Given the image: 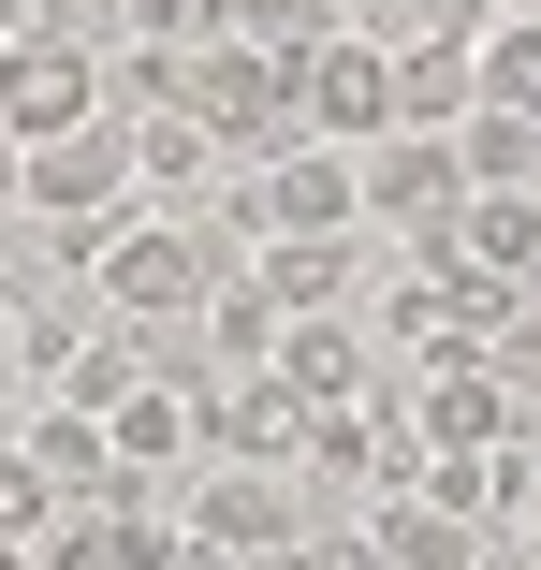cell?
Masks as SVG:
<instances>
[{"label":"cell","instance_id":"obj_5","mask_svg":"<svg viewBox=\"0 0 541 570\" xmlns=\"http://www.w3.org/2000/svg\"><path fill=\"white\" fill-rule=\"evenodd\" d=\"M352 176H366V249H381V235H395V249H424V235L469 205L454 132H381V147H352Z\"/></svg>","mask_w":541,"mask_h":570},{"label":"cell","instance_id":"obj_16","mask_svg":"<svg viewBox=\"0 0 541 570\" xmlns=\"http://www.w3.org/2000/svg\"><path fill=\"white\" fill-rule=\"evenodd\" d=\"M469 102L483 118H541V16H483L469 30Z\"/></svg>","mask_w":541,"mask_h":570},{"label":"cell","instance_id":"obj_6","mask_svg":"<svg viewBox=\"0 0 541 570\" xmlns=\"http://www.w3.org/2000/svg\"><path fill=\"white\" fill-rule=\"evenodd\" d=\"M293 118H307L322 147H381V132H395V73H381V45H366V30H322V45L293 59Z\"/></svg>","mask_w":541,"mask_h":570},{"label":"cell","instance_id":"obj_17","mask_svg":"<svg viewBox=\"0 0 541 570\" xmlns=\"http://www.w3.org/2000/svg\"><path fill=\"white\" fill-rule=\"evenodd\" d=\"M205 176H220V147H205L176 102H161V118H132V205H176V190H205Z\"/></svg>","mask_w":541,"mask_h":570},{"label":"cell","instance_id":"obj_2","mask_svg":"<svg viewBox=\"0 0 541 570\" xmlns=\"http://www.w3.org/2000/svg\"><path fill=\"white\" fill-rule=\"evenodd\" d=\"M176 118L220 147V161H278L307 118H293V59H264V45H190V88H176Z\"/></svg>","mask_w":541,"mask_h":570},{"label":"cell","instance_id":"obj_1","mask_svg":"<svg viewBox=\"0 0 541 570\" xmlns=\"http://www.w3.org/2000/svg\"><path fill=\"white\" fill-rule=\"evenodd\" d=\"M205 278H220V249H205V219H161V205H118L88 235V307L102 322H190L205 307Z\"/></svg>","mask_w":541,"mask_h":570},{"label":"cell","instance_id":"obj_18","mask_svg":"<svg viewBox=\"0 0 541 570\" xmlns=\"http://www.w3.org/2000/svg\"><path fill=\"white\" fill-rule=\"evenodd\" d=\"M454 176L469 190H541V118H483V102H469V118H454Z\"/></svg>","mask_w":541,"mask_h":570},{"label":"cell","instance_id":"obj_4","mask_svg":"<svg viewBox=\"0 0 541 570\" xmlns=\"http://www.w3.org/2000/svg\"><path fill=\"white\" fill-rule=\"evenodd\" d=\"M16 205L30 219H118L132 205V118H73L16 147Z\"/></svg>","mask_w":541,"mask_h":570},{"label":"cell","instance_id":"obj_19","mask_svg":"<svg viewBox=\"0 0 541 570\" xmlns=\"http://www.w3.org/2000/svg\"><path fill=\"white\" fill-rule=\"evenodd\" d=\"M264 352H278V307H264L249 264H220L205 278V366H264Z\"/></svg>","mask_w":541,"mask_h":570},{"label":"cell","instance_id":"obj_9","mask_svg":"<svg viewBox=\"0 0 541 570\" xmlns=\"http://www.w3.org/2000/svg\"><path fill=\"white\" fill-rule=\"evenodd\" d=\"M410 264H440V278H527L541 264V190H469Z\"/></svg>","mask_w":541,"mask_h":570},{"label":"cell","instance_id":"obj_15","mask_svg":"<svg viewBox=\"0 0 541 570\" xmlns=\"http://www.w3.org/2000/svg\"><path fill=\"white\" fill-rule=\"evenodd\" d=\"M16 453H30V469L59 483V512L118 483V453H102V410H59V395H30V410H16Z\"/></svg>","mask_w":541,"mask_h":570},{"label":"cell","instance_id":"obj_14","mask_svg":"<svg viewBox=\"0 0 541 570\" xmlns=\"http://www.w3.org/2000/svg\"><path fill=\"white\" fill-rule=\"evenodd\" d=\"M366 556H381V570H483V527L395 483V498H366Z\"/></svg>","mask_w":541,"mask_h":570},{"label":"cell","instance_id":"obj_20","mask_svg":"<svg viewBox=\"0 0 541 570\" xmlns=\"http://www.w3.org/2000/svg\"><path fill=\"white\" fill-rule=\"evenodd\" d=\"M45 512H59V483L30 469V453H16V439H0V541H16V556H30V541H45Z\"/></svg>","mask_w":541,"mask_h":570},{"label":"cell","instance_id":"obj_21","mask_svg":"<svg viewBox=\"0 0 541 570\" xmlns=\"http://www.w3.org/2000/svg\"><path fill=\"white\" fill-rule=\"evenodd\" d=\"M132 45H220V0H132Z\"/></svg>","mask_w":541,"mask_h":570},{"label":"cell","instance_id":"obj_7","mask_svg":"<svg viewBox=\"0 0 541 570\" xmlns=\"http://www.w3.org/2000/svg\"><path fill=\"white\" fill-rule=\"evenodd\" d=\"M73 118H102V59L73 30H16V45H0V147L73 132Z\"/></svg>","mask_w":541,"mask_h":570},{"label":"cell","instance_id":"obj_23","mask_svg":"<svg viewBox=\"0 0 541 570\" xmlns=\"http://www.w3.org/2000/svg\"><path fill=\"white\" fill-rule=\"evenodd\" d=\"M498 16H541V0H498Z\"/></svg>","mask_w":541,"mask_h":570},{"label":"cell","instance_id":"obj_10","mask_svg":"<svg viewBox=\"0 0 541 570\" xmlns=\"http://www.w3.org/2000/svg\"><path fill=\"white\" fill-rule=\"evenodd\" d=\"M410 439H424V453H498V439H527V410H512L483 366H424V381H410Z\"/></svg>","mask_w":541,"mask_h":570},{"label":"cell","instance_id":"obj_12","mask_svg":"<svg viewBox=\"0 0 541 570\" xmlns=\"http://www.w3.org/2000/svg\"><path fill=\"white\" fill-rule=\"evenodd\" d=\"M264 366H278L307 410H337V395H366V381H381V366H366V322H352V307H307V322H278V352H264Z\"/></svg>","mask_w":541,"mask_h":570},{"label":"cell","instance_id":"obj_11","mask_svg":"<svg viewBox=\"0 0 541 570\" xmlns=\"http://www.w3.org/2000/svg\"><path fill=\"white\" fill-rule=\"evenodd\" d=\"M249 278H264V307H278V322H307V307H352V278H366V235H249Z\"/></svg>","mask_w":541,"mask_h":570},{"label":"cell","instance_id":"obj_22","mask_svg":"<svg viewBox=\"0 0 541 570\" xmlns=\"http://www.w3.org/2000/svg\"><path fill=\"white\" fill-rule=\"evenodd\" d=\"M0 30H45V0H0Z\"/></svg>","mask_w":541,"mask_h":570},{"label":"cell","instance_id":"obj_8","mask_svg":"<svg viewBox=\"0 0 541 570\" xmlns=\"http://www.w3.org/2000/svg\"><path fill=\"white\" fill-rule=\"evenodd\" d=\"M176 541H205V556H278L293 541V469H235V453H205V483H190V527Z\"/></svg>","mask_w":541,"mask_h":570},{"label":"cell","instance_id":"obj_3","mask_svg":"<svg viewBox=\"0 0 541 570\" xmlns=\"http://www.w3.org/2000/svg\"><path fill=\"white\" fill-rule=\"evenodd\" d=\"M235 235H366V176H352V147L293 132L278 161H249V176H235Z\"/></svg>","mask_w":541,"mask_h":570},{"label":"cell","instance_id":"obj_13","mask_svg":"<svg viewBox=\"0 0 541 570\" xmlns=\"http://www.w3.org/2000/svg\"><path fill=\"white\" fill-rule=\"evenodd\" d=\"M381 73H395V132H454L469 118V30H395Z\"/></svg>","mask_w":541,"mask_h":570}]
</instances>
